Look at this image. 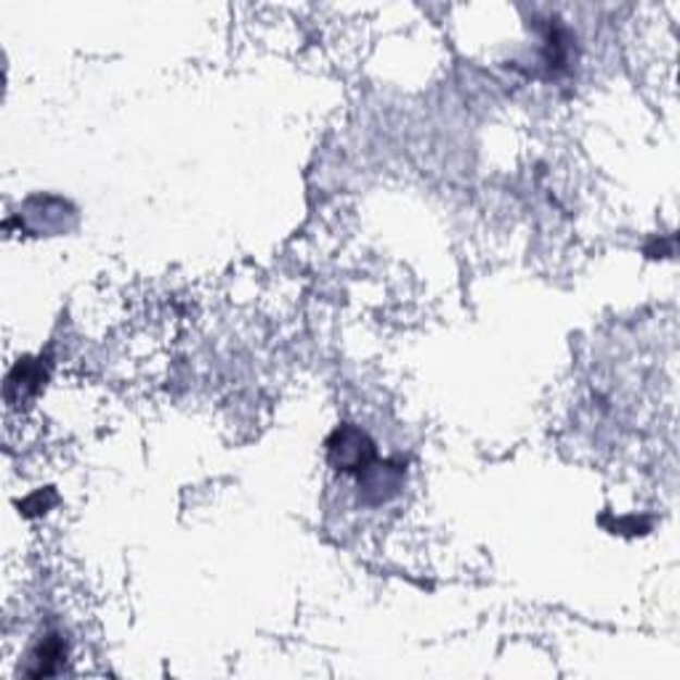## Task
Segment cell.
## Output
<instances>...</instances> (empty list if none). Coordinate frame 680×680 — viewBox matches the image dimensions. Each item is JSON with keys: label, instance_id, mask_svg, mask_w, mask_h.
I'll list each match as a JSON object with an SVG mask.
<instances>
[{"label": "cell", "instance_id": "obj_1", "mask_svg": "<svg viewBox=\"0 0 680 680\" xmlns=\"http://www.w3.org/2000/svg\"><path fill=\"white\" fill-rule=\"evenodd\" d=\"M327 460L335 471L362 477L367 468L378 460L375 442L362 429L346 423L335 429L333 436L327 438Z\"/></svg>", "mask_w": 680, "mask_h": 680}, {"label": "cell", "instance_id": "obj_2", "mask_svg": "<svg viewBox=\"0 0 680 680\" xmlns=\"http://www.w3.org/2000/svg\"><path fill=\"white\" fill-rule=\"evenodd\" d=\"M401 481H405V466L394 460H375L370 468L359 477V486H362V495L367 503L378 505L386 503L399 492Z\"/></svg>", "mask_w": 680, "mask_h": 680}, {"label": "cell", "instance_id": "obj_3", "mask_svg": "<svg viewBox=\"0 0 680 680\" xmlns=\"http://www.w3.org/2000/svg\"><path fill=\"white\" fill-rule=\"evenodd\" d=\"M64 657H67V648H64L62 638L59 635H48L44 643H40L38 654H35V665L33 670H27L29 678H46V676H53V672H59V667H62Z\"/></svg>", "mask_w": 680, "mask_h": 680}]
</instances>
